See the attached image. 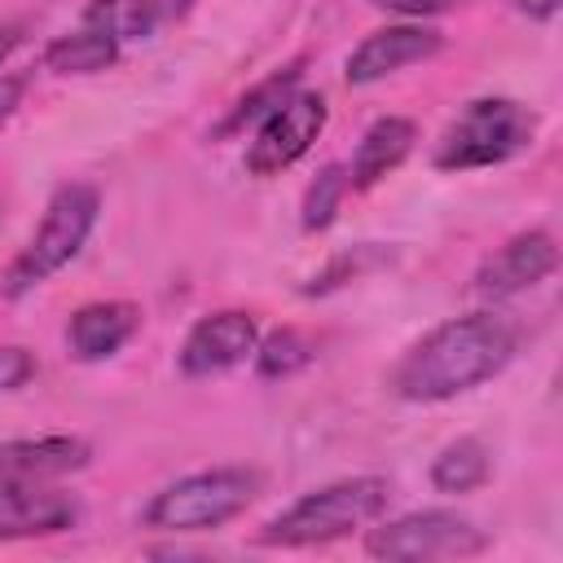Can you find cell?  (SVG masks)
<instances>
[{
	"mask_svg": "<svg viewBox=\"0 0 563 563\" xmlns=\"http://www.w3.org/2000/svg\"><path fill=\"white\" fill-rule=\"evenodd\" d=\"M387 501H391V484L378 475L334 479V484H321V488L295 497L282 515H273L255 532V545H268V550L325 545V541H339V537L369 528L387 510Z\"/></svg>",
	"mask_w": 563,
	"mask_h": 563,
	"instance_id": "obj_2",
	"label": "cell"
},
{
	"mask_svg": "<svg viewBox=\"0 0 563 563\" xmlns=\"http://www.w3.org/2000/svg\"><path fill=\"white\" fill-rule=\"evenodd\" d=\"M141 330V308L128 299H97L70 312L66 347L75 361H110Z\"/></svg>",
	"mask_w": 563,
	"mask_h": 563,
	"instance_id": "obj_14",
	"label": "cell"
},
{
	"mask_svg": "<svg viewBox=\"0 0 563 563\" xmlns=\"http://www.w3.org/2000/svg\"><path fill=\"white\" fill-rule=\"evenodd\" d=\"M347 194H352V185H347V167H343V163H325V167L312 176V185L303 189V207H299L303 216H299V224H303L308 233L330 229Z\"/></svg>",
	"mask_w": 563,
	"mask_h": 563,
	"instance_id": "obj_20",
	"label": "cell"
},
{
	"mask_svg": "<svg viewBox=\"0 0 563 563\" xmlns=\"http://www.w3.org/2000/svg\"><path fill=\"white\" fill-rule=\"evenodd\" d=\"M312 356H317L312 339L295 325H282V330H273L268 339L255 343V374L260 378H290V374L308 369Z\"/></svg>",
	"mask_w": 563,
	"mask_h": 563,
	"instance_id": "obj_19",
	"label": "cell"
},
{
	"mask_svg": "<svg viewBox=\"0 0 563 563\" xmlns=\"http://www.w3.org/2000/svg\"><path fill=\"white\" fill-rule=\"evenodd\" d=\"M537 136V114L515 97H475L466 101L435 141L431 163L440 172H475L497 167L523 154Z\"/></svg>",
	"mask_w": 563,
	"mask_h": 563,
	"instance_id": "obj_5",
	"label": "cell"
},
{
	"mask_svg": "<svg viewBox=\"0 0 563 563\" xmlns=\"http://www.w3.org/2000/svg\"><path fill=\"white\" fill-rule=\"evenodd\" d=\"M325 119H330L325 97L295 88L273 114H264L255 123V136L246 145V172L251 176H277L286 167H295L317 145V136L325 132Z\"/></svg>",
	"mask_w": 563,
	"mask_h": 563,
	"instance_id": "obj_7",
	"label": "cell"
},
{
	"mask_svg": "<svg viewBox=\"0 0 563 563\" xmlns=\"http://www.w3.org/2000/svg\"><path fill=\"white\" fill-rule=\"evenodd\" d=\"M22 92H26V75H0V128L22 106Z\"/></svg>",
	"mask_w": 563,
	"mask_h": 563,
	"instance_id": "obj_24",
	"label": "cell"
},
{
	"mask_svg": "<svg viewBox=\"0 0 563 563\" xmlns=\"http://www.w3.org/2000/svg\"><path fill=\"white\" fill-rule=\"evenodd\" d=\"M506 4L523 18H532V22H554L559 9H563V0H506Z\"/></svg>",
	"mask_w": 563,
	"mask_h": 563,
	"instance_id": "obj_25",
	"label": "cell"
},
{
	"mask_svg": "<svg viewBox=\"0 0 563 563\" xmlns=\"http://www.w3.org/2000/svg\"><path fill=\"white\" fill-rule=\"evenodd\" d=\"M119 48H123L119 31L110 26L101 0H92V4L84 9V18H79L75 31L48 40L44 66H48L53 75H97V70H106V66L119 62Z\"/></svg>",
	"mask_w": 563,
	"mask_h": 563,
	"instance_id": "obj_13",
	"label": "cell"
},
{
	"mask_svg": "<svg viewBox=\"0 0 563 563\" xmlns=\"http://www.w3.org/2000/svg\"><path fill=\"white\" fill-rule=\"evenodd\" d=\"M260 343V321L242 308H220L207 312L189 325L185 343H180V374L185 378H211L224 369H238L242 361L255 356Z\"/></svg>",
	"mask_w": 563,
	"mask_h": 563,
	"instance_id": "obj_9",
	"label": "cell"
},
{
	"mask_svg": "<svg viewBox=\"0 0 563 563\" xmlns=\"http://www.w3.org/2000/svg\"><path fill=\"white\" fill-rule=\"evenodd\" d=\"M488 475H493V457H488V449H484L475 435L449 440V444L431 457V488H435V493H449V497H462V493L484 488Z\"/></svg>",
	"mask_w": 563,
	"mask_h": 563,
	"instance_id": "obj_16",
	"label": "cell"
},
{
	"mask_svg": "<svg viewBox=\"0 0 563 563\" xmlns=\"http://www.w3.org/2000/svg\"><path fill=\"white\" fill-rule=\"evenodd\" d=\"M488 550V532L457 510H409L396 519H374L365 528V554L387 563H427V559H475Z\"/></svg>",
	"mask_w": 563,
	"mask_h": 563,
	"instance_id": "obj_6",
	"label": "cell"
},
{
	"mask_svg": "<svg viewBox=\"0 0 563 563\" xmlns=\"http://www.w3.org/2000/svg\"><path fill=\"white\" fill-rule=\"evenodd\" d=\"M22 44V22H0V62Z\"/></svg>",
	"mask_w": 563,
	"mask_h": 563,
	"instance_id": "obj_26",
	"label": "cell"
},
{
	"mask_svg": "<svg viewBox=\"0 0 563 563\" xmlns=\"http://www.w3.org/2000/svg\"><path fill=\"white\" fill-rule=\"evenodd\" d=\"M413 141H418V123H413V119H405V114H383V119H374V123L365 128V136H361L352 163H347V185H352L356 194L374 189L378 180H387V176L409 158Z\"/></svg>",
	"mask_w": 563,
	"mask_h": 563,
	"instance_id": "obj_15",
	"label": "cell"
},
{
	"mask_svg": "<svg viewBox=\"0 0 563 563\" xmlns=\"http://www.w3.org/2000/svg\"><path fill=\"white\" fill-rule=\"evenodd\" d=\"M35 352H26L22 343H0V391H18L35 378Z\"/></svg>",
	"mask_w": 563,
	"mask_h": 563,
	"instance_id": "obj_22",
	"label": "cell"
},
{
	"mask_svg": "<svg viewBox=\"0 0 563 563\" xmlns=\"http://www.w3.org/2000/svg\"><path fill=\"white\" fill-rule=\"evenodd\" d=\"M92 457L79 435H31L0 444V484H57L84 471Z\"/></svg>",
	"mask_w": 563,
	"mask_h": 563,
	"instance_id": "obj_12",
	"label": "cell"
},
{
	"mask_svg": "<svg viewBox=\"0 0 563 563\" xmlns=\"http://www.w3.org/2000/svg\"><path fill=\"white\" fill-rule=\"evenodd\" d=\"M101 9L119 40H154L158 31L176 26L194 9V0H101Z\"/></svg>",
	"mask_w": 563,
	"mask_h": 563,
	"instance_id": "obj_18",
	"label": "cell"
},
{
	"mask_svg": "<svg viewBox=\"0 0 563 563\" xmlns=\"http://www.w3.org/2000/svg\"><path fill=\"white\" fill-rule=\"evenodd\" d=\"M79 501L53 484H0V541L53 537L75 528Z\"/></svg>",
	"mask_w": 563,
	"mask_h": 563,
	"instance_id": "obj_11",
	"label": "cell"
},
{
	"mask_svg": "<svg viewBox=\"0 0 563 563\" xmlns=\"http://www.w3.org/2000/svg\"><path fill=\"white\" fill-rule=\"evenodd\" d=\"M444 44V35L435 26H422V22H391V26H378L369 31L352 53H347V66H343V79L352 88H365V84H378L413 62H427L435 57Z\"/></svg>",
	"mask_w": 563,
	"mask_h": 563,
	"instance_id": "obj_10",
	"label": "cell"
},
{
	"mask_svg": "<svg viewBox=\"0 0 563 563\" xmlns=\"http://www.w3.org/2000/svg\"><path fill=\"white\" fill-rule=\"evenodd\" d=\"M559 268V246L545 229H523L510 242H501L493 255H484V264L471 277V290L484 303H506L532 286H541L550 273Z\"/></svg>",
	"mask_w": 563,
	"mask_h": 563,
	"instance_id": "obj_8",
	"label": "cell"
},
{
	"mask_svg": "<svg viewBox=\"0 0 563 563\" xmlns=\"http://www.w3.org/2000/svg\"><path fill=\"white\" fill-rule=\"evenodd\" d=\"M97 211H101V198L92 185L84 180H66L53 189L31 242L9 260L4 277H0V295L4 299H22L31 295L35 286H44L53 273H62L88 242L92 224H97Z\"/></svg>",
	"mask_w": 563,
	"mask_h": 563,
	"instance_id": "obj_3",
	"label": "cell"
},
{
	"mask_svg": "<svg viewBox=\"0 0 563 563\" xmlns=\"http://www.w3.org/2000/svg\"><path fill=\"white\" fill-rule=\"evenodd\" d=\"M369 4L383 9V13H400V18H409V22H422V18L444 13V9H453V4H462V0H369Z\"/></svg>",
	"mask_w": 563,
	"mask_h": 563,
	"instance_id": "obj_23",
	"label": "cell"
},
{
	"mask_svg": "<svg viewBox=\"0 0 563 563\" xmlns=\"http://www.w3.org/2000/svg\"><path fill=\"white\" fill-rule=\"evenodd\" d=\"M299 79H303V57L299 62H290V66H282V70H273L268 79H260L255 88H246L242 97H238V106L224 114V123L216 128V136H229V132H242V128H251V123H260L264 114H273L295 88H299Z\"/></svg>",
	"mask_w": 563,
	"mask_h": 563,
	"instance_id": "obj_17",
	"label": "cell"
},
{
	"mask_svg": "<svg viewBox=\"0 0 563 563\" xmlns=\"http://www.w3.org/2000/svg\"><path fill=\"white\" fill-rule=\"evenodd\" d=\"M264 488L255 466H211L163 484L145 506V528L154 532H211L238 519Z\"/></svg>",
	"mask_w": 563,
	"mask_h": 563,
	"instance_id": "obj_4",
	"label": "cell"
},
{
	"mask_svg": "<svg viewBox=\"0 0 563 563\" xmlns=\"http://www.w3.org/2000/svg\"><path fill=\"white\" fill-rule=\"evenodd\" d=\"M387 255L383 251H374V246H356V251H347V255H339L325 273H317L312 277V286H303L308 295H325V290H334V286H347V282H356L365 268H374V264H383Z\"/></svg>",
	"mask_w": 563,
	"mask_h": 563,
	"instance_id": "obj_21",
	"label": "cell"
},
{
	"mask_svg": "<svg viewBox=\"0 0 563 563\" xmlns=\"http://www.w3.org/2000/svg\"><path fill=\"white\" fill-rule=\"evenodd\" d=\"M519 321L501 312H466L427 330L391 369V391L409 405H440L497 378L519 352Z\"/></svg>",
	"mask_w": 563,
	"mask_h": 563,
	"instance_id": "obj_1",
	"label": "cell"
}]
</instances>
